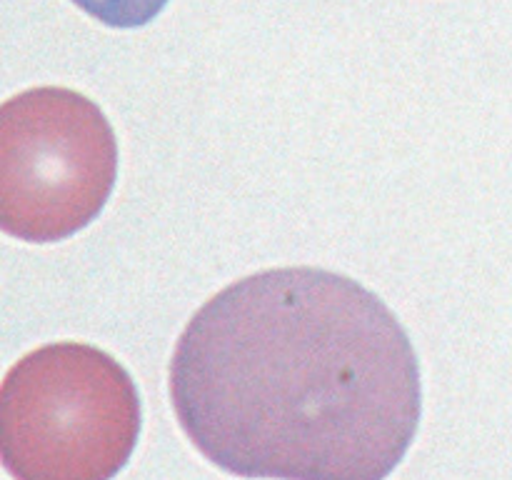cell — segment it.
I'll return each instance as SVG.
<instances>
[{"label":"cell","mask_w":512,"mask_h":480,"mask_svg":"<svg viewBox=\"0 0 512 480\" xmlns=\"http://www.w3.org/2000/svg\"><path fill=\"white\" fill-rule=\"evenodd\" d=\"M170 400L190 443L250 480H385L423 415L418 355L393 310L305 265L213 295L175 345Z\"/></svg>","instance_id":"1"},{"label":"cell","mask_w":512,"mask_h":480,"mask_svg":"<svg viewBox=\"0 0 512 480\" xmlns=\"http://www.w3.org/2000/svg\"><path fill=\"white\" fill-rule=\"evenodd\" d=\"M140 425L128 370L88 343L23 355L0 388V458L15 480H113Z\"/></svg>","instance_id":"2"},{"label":"cell","mask_w":512,"mask_h":480,"mask_svg":"<svg viewBox=\"0 0 512 480\" xmlns=\"http://www.w3.org/2000/svg\"><path fill=\"white\" fill-rule=\"evenodd\" d=\"M118 178L103 110L68 88H30L0 108V228L58 243L93 223Z\"/></svg>","instance_id":"3"},{"label":"cell","mask_w":512,"mask_h":480,"mask_svg":"<svg viewBox=\"0 0 512 480\" xmlns=\"http://www.w3.org/2000/svg\"><path fill=\"white\" fill-rule=\"evenodd\" d=\"M73 3L108 28L128 30L158 18L168 0H73Z\"/></svg>","instance_id":"4"}]
</instances>
